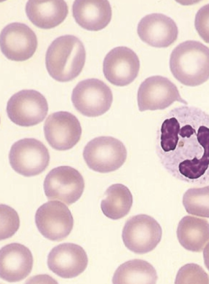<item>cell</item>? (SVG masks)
Instances as JSON below:
<instances>
[{
    "label": "cell",
    "instance_id": "8992f818",
    "mask_svg": "<svg viewBox=\"0 0 209 284\" xmlns=\"http://www.w3.org/2000/svg\"><path fill=\"white\" fill-rule=\"evenodd\" d=\"M9 158L14 170L25 177H31L41 174L47 168L50 155L47 148L40 140L25 138L12 145Z\"/></svg>",
    "mask_w": 209,
    "mask_h": 284
},
{
    "label": "cell",
    "instance_id": "8fae6325",
    "mask_svg": "<svg viewBox=\"0 0 209 284\" xmlns=\"http://www.w3.org/2000/svg\"><path fill=\"white\" fill-rule=\"evenodd\" d=\"M35 221L38 230L46 239L59 241L71 232L73 219L68 207L58 201H48L37 210Z\"/></svg>",
    "mask_w": 209,
    "mask_h": 284
},
{
    "label": "cell",
    "instance_id": "52a82bcc",
    "mask_svg": "<svg viewBox=\"0 0 209 284\" xmlns=\"http://www.w3.org/2000/svg\"><path fill=\"white\" fill-rule=\"evenodd\" d=\"M162 228L155 219L144 214L130 218L122 231L125 246L133 252L143 254L154 250L161 240Z\"/></svg>",
    "mask_w": 209,
    "mask_h": 284
},
{
    "label": "cell",
    "instance_id": "7a4b0ae2",
    "mask_svg": "<svg viewBox=\"0 0 209 284\" xmlns=\"http://www.w3.org/2000/svg\"><path fill=\"white\" fill-rule=\"evenodd\" d=\"M169 67L181 84L199 86L209 79V48L197 41H184L172 50Z\"/></svg>",
    "mask_w": 209,
    "mask_h": 284
},
{
    "label": "cell",
    "instance_id": "ffe728a7",
    "mask_svg": "<svg viewBox=\"0 0 209 284\" xmlns=\"http://www.w3.org/2000/svg\"><path fill=\"white\" fill-rule=\"evenodd\" d=\"M176 234L184 248L199 252L209 241V223L205 219L186 216L178 223Z\"/></svg>",
    "mask_w": 209,
    "mask_h": 284
},
{
    "label": "cell",
    "instance_id": "30bf717a",
    "mask_svg": "<svg viewBox=\"0 0 209 284\" xmlns=\"http://www.w3.org/2000/svg\"><path fill=\"white\" fill-rule=\"evenodd\" d=\"M175 101L188 104L181 97L176 85L166 77L161 76L148 77L139 87L137 102L141 112L163 110Z\"/></svg>",
    "mask_w": 209,
    "mask_h": 284
},
{
    "label": "cell",
    "instance_id": "3957f363",
    "mask_svg": "<svg viewBox=\"0 0 209 284\" xmlns=\"http://www.w3.org/2000/svg\"><path fill=\"white\" fill-rule=\"evenodd\" d=\"M85 48L80 40L72 35L56 38L47 49L45 64L54 80L69 82L81 73L85 61Z\"/></svg>",
    "mask_w": 209,
    "mask_h": 284
},
{
    "label": "cell",
    "instance_id": "4316f807",
    "mask_svg": "<svg viewBox=\"0 0 209 284\" xmlns=\"http://www.w3.org/2000/svg\"><path fill=\"white\" fill-rule=\"evenodd\" d=\"M203 256L204 265L209 271V243L206 245L203 250Z\"/></svg>",
    "mask_w": 209,
    "mask_h": 284
},
{
    "label": "cell",
    "instance_id": "7402d4cb",
    "mask_svg": "<svg viewBox=\"0 0 209 284\" xmlns=\"http://www.w3.org/2000/svg\"><path fill=\"white\" fill-rule=\"evenodd\" d=\"M104 195L106 197L101 201L100 207L107 217L116 220L129 212L133 204V196L126 186L114 184L107 188Z\"/></svg>",
    "mask_w": 209,
    "mask_h": 284
},
{
    "label": "cell",
    "instance_id": "4fadbf2b",
    "mask_svg": "<svg viewBox=\"0 0 209 284\" xmlns=\"http://www.w3.org/2000/svg\"><path fill=\"white\" fill-rule=\"evenodd\" d=\"M1 48L8 59L22 61L31 57L38 45L37 36L27 25L14 22L7 25L0 36Z\"/></svg>",
    "mask_w": 209,
    "mask_h": 284
},
{
    "label": "cell",
    "instance_id": "484cf974",
    "mask_svg": "<svg viewBox=\"0 0 209 284\" xmlns=\"http://www.w3.org/2000/svg\"><path fill=\"white\" fill-rule=\"evenodd\" d=\"M194 26L200 37L205 42L209 43V4L202 6L197 12Z\"/></svg>",
    "mask_w": 209,
    "mask_h": 284
},
{
    "label": "cell",
    "instance_id": "9c48e42d",
    "mask_svg": "<svg viewBox=\"0 0 209 284\" xmlns=\"http://www.w3.org/2000/svg\"><path fill=\"white\" fill-rule=\"evenodd\" d=\"M46 196L50 200H59L70 205L78 200L84 188V181L76 169L61 166L52 169L43 184Z\"/></svg>",
    "mask_w": 209,
    "mask_h": 284
},
{
    "label": "cell",
    "instance_id": "d4e9b609",
    "mask_svg": "<svg viewBox=\"0 0 209 284\" xmlns=\"http://www.w3.org/2000/svg\"><path fill=\"white\" fill-rule=\"evenodd\" d=\"M1 240L11 237L19 228V217L16 211L6 204L0 205Z\"/></svg>",
    "mask_w": 209,
    "mask_h": 284
},
{
    "label": "cell",
    "instance_id": "6da1fadb",
    "mask_svg": "<svg viewBox=\"0 0 209 284\" xmlns=\"http://www.w3.org/2000/svg\"><path fill=\"white\" fill-rule=\"evenodd\" d=\"M156 153L173 177L194 185L209 182V115L201 109L178 106L162 118Z\"/></svg>",
    "mask_w": 209,
    "mask_h": 284
},
{
    "label": "cell",
    "instance_id": "603a6c76",
    "mask_svg": "<svg viewBox=\"0 0 209 284\" xmlns=\"http://www.w3.org/2000/svg\"><path fill=\"white\" fill-rule=\"evenodd\" d=\"M182 203L188 214L209 218V185L188 189L183 194Z\"/></svg>",
    "mask_w": 209,
    "mask_h": 284
},
{
    "label": "cell",
    "instance_id": "44dd1931",
    "mask_svg": "<svg viewBox=\"0 0 209 284\" xmlns=\"http://www.w3.org/2000/svg\"><path fill=\"white\" fill-rule=\"evenodd\" d=\"M158 279L154 267L142 259H133L122 264L114 273L113 283H156Z\"/></svg>",
    "mask_w": 209,
    "mask_h": 284
},
{
    "label": "cell",
    "instance_id": "ac0fdd59",
    "mask_svg": "<svg viewBox=\"0 0 209 284\" xmlns=\"http://www.w3.org/2000/svg\"><path fill=\"white\" fill-rule=\"evenodd\" d=\"M72 14L76 23L89 31L105 28L112 18V8L108 1H75Z\"/></svg>",
    "mask_w": 209,
    "mask_h": 284
},
{
    "label": "cell",
    "instance_id": "d6986e66",
    "mask_svg": "<svg viewBox=\"0 0 209 284\" xmlns=\"http://www.w3.org/2000/svg\"><path fill=\"white\" fill-rule=\"evenodd\" d=\"M68 6L64 1H29L26 13L37 27L48 29L61 23L68 14Z\"/></svg>",
    "mask_w": 209,
    "mask_h": 284
},
{
    "label": "cell",
    "instance_id": "9a60e30c",
    "mask_svg": "<svg viewBox=\"0 0 209 284\" xmlns=\"http://www.w3.org/2000/svg\"><path fill=\"white\" fill-rule=\"evenodd\" d=\"M50 270L64 278L77 276L86 269L88 264L87 254L80 246L64 243L54 247L47 257Z\"/></svg>",
    "mask_w": 209,
    "mask_h": 284
},
{
    "label": "cell",
    "instance_id": "5b68a950",
    "mask_svg": "<svg viewBox=\"0 0 209 284\" xmlns=\"http://www.w3.org/2000/svg\"><path fill=\"white\" fill-rule=\"evenodd\" d=\"M113 100L110 88L95 78L79 82L74 87L71 100L75 108L87 117L101 115L110 108Z\"/></svg>",
    "mask_w": 209,
    "mask_h": 284
},
{
    "label": "cell",
    "instance_id": "5bb4252c",
    "mask_svg": "<svg viewBox=\"0 0 209 284\" xmlns=\"http://www.w3.org/2000/svg\"><path fill=\"white\" fill-rule=\"evenodd\" d=\"M140 61L136 53L126 46H118L110 50L103 62V72L111 84L126 86L137 78Z\"/></svg>",
    "mask_w": 209,
    "mask_h": 284
},
{
    "label": "cell",
    "instance_id": "7c38bea8",
    "mask_svg": "<svg viewBox=\"0 0 209 284\" xmlns=\"http://www.w3.org/2000/svg\"><path fill=\"white\" fill-rule=\"evenodd\" d=\"M44 131L49 145L58 151L72 148L80 140L82 132L78 119L67 111L56 112L49 115Z\"/></svg>",
    "mask_w": 209,
    "mask_h": 284
},
{
    "label": "cell",
    "instance_id": "277c9868",
    "mask_svg": "<svg viewBox=\"0 0 209 284\" xmlns=\"http://www.w3.org/2000/svg\"><path fill=\"white\" fill-rule=\"evenodd\" d=\"M127 152L119 139L101 136L90 140L85 146L83 157L91 170L102 173L115 171L125 162Z\"/></svg>",
    "mask_w": 209,
    "mask_h": 284
},
{
    "label": "cell",
    "instance_id": "cb8c5ba5",
    "mask_svg": "<svg viewBox=\"0 0 209 284\" xmlns=\"http://www.w3.org/2000/svg\"><path fill=\"white\" fill-rule=\"evenodd\" d=\"M175 283H209V275L195 263H188L178 270Z\"/></svg>",
    "mask_w": 209,
    "mask_h": 284
},
{
    "label": "cell",
    "instance_id": "e0dca14e",
    "mask_svg": "<svg viewBox=\"0 0 209 284\" xmlns=\"http://www.w3.org/2000/svg\"><path fill=\"white\" fill-rule=\"evenodd\" d=\"M33 258L31 251L18 243L3 246L0 251V276L10 282L19 281L31 273Z\"/></svg>",
    "mask_w": 209,
    "mask_h": 284
},
{
    "label": "cell",
    "instance_id": "ba28073f",
    "mask_svg": "<svg viewBox=\"0 0 209 284\" xmlns=\"http://www.w3.org/2000/svg\"><path fill=\"white\" fill-rule=\"evenodd\" d=\"M6 110L9 118L13 123L28 127L37 125L44 119L48 105L46 98L39 92L23 90L10 98Z\"/></svg>",
    "mask_w": 209,
    "mask_h": 284
},
{
    "label": "cell",
    "instance_id": "2e32d148",
    "mask_svg": "<svg viewBox=\"0 0 209 284\" xmlns=\"http://www.w3.org/2000/svg\"><path fill=\"white\" fill-rule=\"evenodd\" d=\"M137 33L145 43L155 47H167L175 41L178 28L170 17L152 13L142 18L138 23Z\"/></svg>",
    "mask_w": 209,
    "mask_h": 284
}]
</instances>
